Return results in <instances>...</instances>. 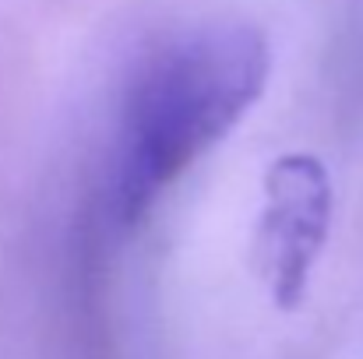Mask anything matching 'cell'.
<instances>
[{"mask_svg": "<svg viewBox=\"0 0 363 359\" xmlns=\"http://www.w3.org/2000/svg\"><path fill=\"white\" fill-rule=\"evenodd\" d=\"M332 229V180L307 152L279 155L264 169L254 229V271L279 310H296Z\"/></svg>", "mask_w": 363, "mask_h": 359, "instance_id": "2", "label": "cell"}, {"mask_svg": "<svg viewBox=\"0 0 363 359\" xmlns=\"http://www.w3.org/2000/svg\"><path fill=\"white\" fill-rule=\"evenodd\" d=\"M268 67L264 35L240 21L184 32L141 64L123 96L110 162V215L121 229H134L250 113Z\"/></svg>", "mask_w": 363, "mask_h": 359, "instance_id": "1", "label": "cell"}]
</instances>
